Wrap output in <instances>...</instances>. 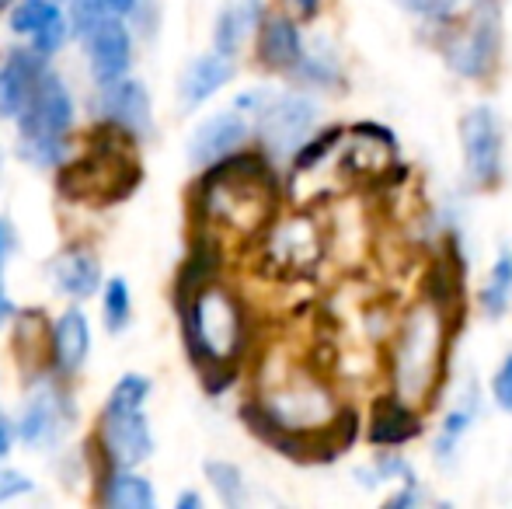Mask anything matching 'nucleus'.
<instances>
[{"label": "nucleus", "mask_w": 512, "mask_h": 509, "mask_svg": "<svg viewBox=\"0 0 512 509\" xmlns=\"http://www.w3.org/2000/svg\"><path fill=\"white\" fill-rule=\"evenodd\" d=\"M418 415L411 408V401L401 398L398 391L394 394H380L373 401L370 412V443L377 447H401V443L415 440L418 436Z\"/></svg>", "instance_id": "obj_18"}, {"label": "nucleus", "mask_w": 512, "mask_h": 509, "mask_svg": "<svg viewBox=\"0 0 512 509\" xmlns=\"http://www.w3.org/2000/svg\"><path fill=\"white\" fill-rule=\"evenodd\" d=\"M453 4H457V0H401V7H405L408 14L429 21V25H446V21L453 18Z\"/></svg>", "instance_id": "obj_32"}, {"label": "nucleus", "mask_w": 512, "mask_h": 509, "mask_svg": "<svg viewBox=\"0 0 512 509\" xmlns=\"http://www.w3.org/2000/svg\"><path fill=\"white\" fill-rule=\"evenodd\" d=\"M499 49H502L499 4H495V0H478L471 18H467V25L446 42V63H450L460 77L485 81V77L499 67Z\"/></svg>", "instance_id": "obj_7"}, {"label": "nucleus", "mask_w": 512, "mask_h": 509, "mask_svg": "<svg viewBox=\"0 0 512 509\" xmlns=\"http://www.w3.org/2000/svg\"><path fill=\"white\" fill-rule=\"evenodd\" d=\"M248 133H251V126L241 112H220V116H209L189 140L192 164L209 168V164L237 154V150L244 147V140H248Z\"/></svg>", "instance_id": "obj_13"}, {"label": "nucleus", "mask_w": 512, "mask_h": 509, "mask_svg": "<svg viewBox=\"0 0 512 509\" xmlns=\"http://www.w3.org/2000/svg\"><path fill=\"white\" fill-rule=\"evenodd\" d=\"M108 129H105V140H95L77 161H70L60 171L63 196L74 199V203L112 206L122 203L140 185V164L126 150V143L108 136Z\"/></svg>", "instance_id": "obj_4"}, {"label": "nucleus", "mask_w": 512, "mask_h": 509, "mask_svg": "<svg viewBox=\"0 0 512 509\" xmlns=\"http://www.w3.org/2000/svg\"><path fill=\"white\" fill-rule=\"evenodd\" d=\"M11 28L18 35H32L42 56L56 53L67 42V21L56 0H18L11 7Z\"/></svg>", "instance_id": "obj_15"}, {"label": "nucleus", "mask_w": 512, "mask_h": 509, "mask_svg": "<svg viewBox=\"0 0 512 509\" xmlns=\"http://www.w3.org/2000/svg\"><path fill=\"white\" fill-rule=\"evenodd\" d=\"M7 450H11V422L0 415V461L7 457Z\"/></svg>", "instance_id": "obj_37"}, {"label": "nucleus", "mask_w": 512, "mask_h": 509, "mask_svg": "<svg viewBox=\"0 0 512 509\" xmlns=\"http://www.w3.org/2000/svg\"><path fill=\"white\" fill-rule=\"evenodd\" d=\"M18 0H0V11H7V7H14Z\"/></svg>", "instance_id": "obj_40"}, {"label": "nucleus", "mask_w": 512, "mask_h": 509, "mask_svg": "<svg viewBox=\"0 0 512 509\" xmlns=\"http://www.w3.org/2000/svg\"><path fill=\"white\" fill-rule=\"evenodd\" d=\"M304 56L307 49L293 18L272 14V18L262 21V28H258V60H262V67L279 70V74H297Z\"/></svg>", "instance_id": "obj_16"}, {"label": "nucleus", "mask_w": 512, "mask_h": 509, "mask_svg": "<svg viewBox=\"0 0 512 509\" xmlns=\"http://www.w3.org/2000/svg\"><path fill=\"white\" fill-rule=\"evenodd\" d=\"M512 304V252L502 248L495 258L492 272H488V283L481 286V311L488 318H502Z\"/></svg>", "instance_id": "obj_23"}, {"label": "nucleus", "mask_w": 512, "mask_h": 509, "mask_svg": "<svg viewBox=\"0 0 512 509\" xmlns=\"http://www.w3.org/2000/svg\"><path fill=\"white\" fill-rule=\"evenodd\" d=\"M105 503L115 509H154V489L147 478L133 475V471H115L108 478Z\"/></svg>", "instance_id": "obj_25"}, {"label": "nucleus", "mask_w": 512, "mask_h": 509, "mask_svg": "<svg viewBox=\"0 0 512 509\" xmlns=\"http://www.w3.org/2000/svg\"><path fill=\"white\" fill-rule=\"evenodd\" d=\"M206 478L209 485L216 489V496H220L223 506L237 509L248 503V485H244V475L237 464H227V461H209L206 464Z\"/></svg>", "instance_id": "obj_27"}, {"label": "nucleus", "mask_w": 512, "mask_h": 509, "mask_svg": "<svg viewBox=\"0 0 512 509\" xmlns=\"http://www.w3.org/2000/svg\"><path fill=\"white\" fill-rule=\"evenodd\" d=\"M478 394L474 391H467V401L460 408H453L450 415L443 419V429H439V436H436V461L439 464H446L453 457V450H457V443L464 440V433L471 429V422H474V405H478Z\"/></svg>", "instance_id": "obj_26"}, {"label": "nucleus", "mask_w": 512, "mask_h": 509, "mask_svg": "<svg viewBox=\"0 0 512 509\" xmlns=\"http://www.w3.org/2000/svg\"><path fill=\"white\" fill-rule=\"evenodd\" d=\"M178 506H182V509H189V506H203V499H199L196 492H185V496L178 499Z\"/></svg>", "instance_id": "obj_39"}, {"label": "nucleus", "mask_w": 512, "mask_h": 509, "mask_svg": "<svg viewBox=\"0 0 512 509\" xmlns=\"http://www.w3.org/2000/svg\"><path fill=\"white\" fill-rule=\"evenodd\" d=\"M446 342H450V321L443 304L425 297L422 304L408 307L394 332L391 381L394 391L411 405H425L436 394L446 367Z\"/></svg>", "instance_id": "obj_3"}, {"label": "nucleus", "mask_w": 512, "mask_h": 509, "mask_svg": "<svg viewBox=\"0 0 512 509\" xmlns=\"http://www.w3.org/2000/svg\"><path fill=\"white\" fill-rule=\"evenodd\" d=\"M70 422V408L60 394L53 391H39L28 408L21 412L18 419V436L32 447H46V443H56L63 433H67Z\"/></svg>", "instance_id": "obj_17"}, {"label": "nucleus", "mask_w": 512, "mask_h": 509, "mask_svg": "<svg viewBox=\"0 0 512 509\" xmlns=\"http://www.w3.org/2000/svg\"><path fill=\"white\" fill-rule=\"evenodd\" d=\"M492 398H495V405H499L502 412H512V353L499 363V370H495Z\"/></svg>", "instance_id": "obj_33"}, {"label": "nucleus", "mask_w": 512, "mask_h": 509, "mask_svg": "<svg viewBox=\"0 0 512 509\" xmlns=\"http://www.w3.org/2000/svg\"><path fill=\"white\" fill-rule=\"evenodd\" d=\"M98 112H102L105 123H112L115 129L129 133L133 140L143 133H150V95L140 81L119 77V81L102 84Z\"/></svg>", "instance_id": "obj_12"}, {"label": "nucleus", "mask_w": 512, "mask_h": 509, "mask_svg": "<svg viewBox=\"0 0 512 509\" xmlns=\"http://www.w3.org/2000/svg\"><path fill=\"white\" fill-rule=\"evenodd\" d=\"M7 252H11V227H7L4 220H0V272H4Z\"/></svg>", "instance_id": "obj_35"}, {"label": "nucleus", "mask_w": 512, "mask_h": 509, "mask_svg": "<svg viewBox=\"0 0 512 509\" xmlns=\"http://www.w3.org/2000/svg\"><path fill=\"white\" fill-rule=\"evenodd\" d=\"M297 77L304 84H314V88H335L342 81V67L331 53H307L304 63L297 67Z\"/></svg>", "instance_id": "obj_30"}, {"label": "nucleus", "mask_w": 512, "mask_h": 509, "mask_svg": "<svg viewBox=\"0 0 512 509\" xmlns=\"http://www.w3.org/2000/svg\"><path fill=\"white\" fill-rule=\"evenodd\" d=\"M25 492H32V478H25L21 471H0V503L25 496Z\"/></svg>", "instance_id": "obj_34"}, {"label": "nucleus", "mask_w": 512, "mask_h": 509, "mask_svg": "<svg viewBox=\"0 0 512 509\" xmlns=\"http://www.w3.org/2000/svg\"><path fill=\"white\" fill-rule=\"evenodd\" d=\"M230 77H234V63H230V56L220 53V49L192 60V67L185 70V77H182V105L185 109H199V105L209 102Z\"/></svg>", "instance_id": "obj_19"}, {"label": "nucleus", "mask_w": 512, "mask_h": 509, "mask_svg": "<svg viewBox=\"0 0 512 509\" xmlns=\"http://www.w3.org/2000/svg\"><path fill=\"white\" fill-rule=\"evenodd\" d=\"M91 349V328L81 311H67L53 328V360L63 374H77L88 360Z\"/></svg>", "instance_id": "obj_21"}, {"label": "nucleus", "mask_w": 512, "mask_h": 509, "mask_svg": "<svg viewBox=\"0 0 512 509\" xmlns=\"http://www.w3.org/2000/svg\"><path fill=\"white\" fill-rule=\"evenodd\" d=\"M293 7H297L300 18H314L317 11H321V0H290Z\"/></svg>", "instance_id": "obj_36"}, {"label": "nucleus", "mask_w": 512, "mask_h": 509, "mask_svg": "<svg viewBox=\"0 0 512 509\" xmlns=\"http://www.w3.org/2000/svg\"><path fill=\"white\" fill-rule=\"evenodd\" d=\"M262 21H265L262 0H237V4L223 7L213 28V46L220 49V53L234 56L237 49L262 28Z\"/></svg>", "instance_id": "obj_20"}, {"label": "nucleus", "mask_w": 512, "mask_h": 509, "mask_svg": "<svg viewBox=\"0 0 512 509\" xmlns=\"http://www.w3.org/2000/svg\"><path fill=\"white\" fill-rule=\"evenodd\" d=\"M342 136H345L342 126H331V129H324V133H317L314 140H307L304 147L293 154V175H307V171L321 168V164L342 147Z\"/></svg>", "instance_id": "obj_28"}, {"label": "nucleus", "mask_w": 512, "mask_h": 509, "mask_svg": "<svg viewBox=\"0 0 512 509\" xmlns=\"http://www.w3.org/2000/svg\"><path fill=\"white\" fill-rule=\"evenodd\" d=\"M74 126V102L70 91L63 88V81L56 74H49L39 81L35 95L28 98V105L18 116V136H21V154L35 164H56L67 147V133Z\"/></svg>", "instance_id": "obj_6"}, {"label": "nucleus", "mask_w": 512, "mask_h": 509, "mask_svg": "<svg viewBox=\"0 0 512 509\" xmlns=\"http://www.w3.org/2000/svg\"><path fill=\"white\" fill-rule=\"evenodd\" d=\"M460 140H464V171L474 189H495L506 175V136L502 119L492 105H474L460 119Z\"/></svg>", "instance_id": "obj_8"}, {"label": "nucleus", "mask_w": 512, "mask_h": 509, "mask_svg": "<svg viewBox=\"0 0 512 509\" xmlns=\"http://www.w3.org/2000/svg\"><path fill=\"white\" fill-rule=\"evenodd\" d=\"M199 210L209 224H220L237 234L265 231L276 210V178L258 154H230L209 164V175L199 185Z\"/></svg>", "instance_id": "obj_1"}, {"label": "nucleus", "mask_w": 512, "mask_h": 509, "mask_svg": "<svg viewBox=\"0 0 512 509\" xmlns=\"http://www.w3.org/2000/svg\"><path fill=\"white\" fill-rule=\"evenodd\" d=\"M46 77V63L42 53H11L0 63V116L14 119L21 116V109L28 105V98L35 95L39 81Z\"/></svg>", "instance_id": "obj_14"}, {"label": "nucleus", "mask_w": 512, "mask_h": 509, "mask_svg": "<svg viewBox=\"0 0 512 509\" xmlns=\"http://www.w3.org/2000/svg\"><path fill=\"white\" fill-rule=\"evenodd\" d=\"M81 39L84 49H88L91 74H95L98 84L126 77L129 63H133V39H129V28L122 25V18H105L98 25L84 28Z\"/></svg>", "instance_id": "obj_11"}, {"label": "nucleus", "mask_w": 512, "mask_h": 509, "mask_svg": "<svg viewBox=\"0 0 512 509\" xmlns=\"http://www.w3.org/2000/svg\"><path fill=\"white\" fill-rule=\"evenodd\" d=\"M147 394L150 381L140 374L119 377V384L108 394V405L102 415V440L105 454L119 468H136L154 454V436H150L147 422Z\"/></svg>", "instance_id": "obj_5"}, {"label": "nucleus", "mask_w": 512, "mask_h": 509, "mask_svg": "<svg viewBox=\"0 0 512 509\" xmlns=\"http://www.w3.org/2000/svg\"><path fill=\"white\" fill-rule=\"evenodd\" d=\"M133 7L136 0H74V28L81 35L84 28L105 18H126V14H133Z\"/></svg>", "instance_id": "obj_29"}, {"label": "nucleus", "mask_w": 512, "mask_h": 509, "mask_svg": "<svg viewBox=\"0 0 512 509\" xmlns=\"http://www.w3.org/2000/svg\"><path fill=\"white\" fill-rule=\"evenodd\" d=\"M258 140L272 157H293L310 140L317 105L307 95H265L255 112Z\"/></svg>", "instance_id": "obj_9"}, {"label": "nucleus", "mask_w": 512, "mask_h": 509, "mask_svg": "<svg viewBox=\"0 0 512 509\" xmlns=\"http://www.w3.org/2000/svg\"><path fill=\"white\" fill-rule=\"evenodd\" d=\"M182 328L185 349L203 374L234 377L244 339H248V321H244L241 300L227 286L209 279L196 290L182 293Z\"/></svg>", "instance_id": "obj_2"}, {"label": "nucleus", "mask_w": 512, "mask_h": 509, "mask_svg": "<svg viewBox=\"0 0 512 509\" xmlns=\"http://www.w3.org/2000/svg\"><path fill=\"white\" fill-rule=\"evenodd\" d=\"M56 283L67 297H91V293L102 286V269H98V258L88 252V248H70V252L60 255L56 262Z\"/></svg>", "instance_id": "obj_22"}, {"label": "nucleus", "mask_w": 512, "mask_h": 509, "mask_svg": "<svg viewBox=\"0 0 512 509\" xmlns=\"http://www.w3.org/2000/svg\"><path fill=\"white\" fill-rule=\"evenodd\" d=\"M105 325L112 328V332H119V328H126L129 314H133V300H129V286L122 276H112L105 283Z\"/></svg>", "instance_id": "obj_31"}, {"label": "nucleus", "mask_w": 512, "mask_h": 509, "mask_svg": "<svg viewBox=\"0 0 512 509\" xmlns=\"http://www.w3.org/2000/svg\"><path fill=\"white\" fill-rule=\"evenodd\" d=\"M53 339H49V325L39 311H25L18 318V356L25 367H39L46 363Z\"/></svg>", "instance_id": "obj_24"}, {"label": "nucleus", "mask_w": 512, "mask_h": 509, "mask_svg": "<svg viewBox=\"0 0 512 509\" xmlns=\"http://www.w3.org/2000/svg\"><path fill=\"white\" fill-rule=\"evenodd\" d=\"M11 314H14V307H11V300H7V293L0 290V328L11 321Z\"/></svg>", "instance_id": "obj_38"}, {"label": "nucleus", "mask_w": 512, "mask_h": 509, "mask_svg": "<svg viewBox=\"0 0 512 509\" xmlns=\"http://www.w3.org/2000/svg\"><path fill=\"white\" fill-rule=\"evenodd\" d=\"M321 252H324L321 227L307 213L286 217L283 224L269 227V238H265V258H269V265L279 272H290V276L314 269Z\"/></svg>", "instance_id": "obj_10"}]
</instances>
